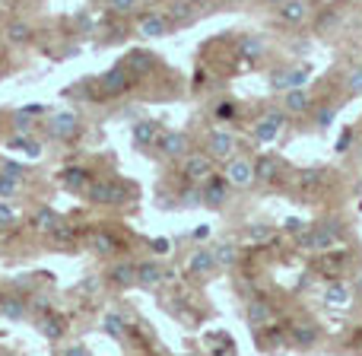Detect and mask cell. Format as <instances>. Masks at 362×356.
Returning <instances> with one entry per match:
<instances>
[{"instance_id": "cell-31", "label": "cell", "mask_w": 362, "mask_h": 356, "mask_svg": "<svg viewBox=\"0 0 362 356\" xmlns=\"http://www.w3.org/2000/svg\"><path fill=\"white\" fill-rule=\"evenodd\" d=\"M264 42L257 35H245L242 42H238V54H242V61H257V57L264 54Z\"/></svg>"}, {"instance_id": "cell-26", "label": "cell", "mask_w": 362, "mask_h": 356, "mask_svg": "<svg viewBox=\"0 0 362 356\" xmlns=\"http://www.w3.org/2000/svg\"><path fill=\"white\" fill-rule=\"evenodd\" d=\"M165 16H169L172 25H191L194 23V4H187V0H175Z\"/></svg>"}, {"instance_id": "cell-11", "label": "cell", "mask_w": 362, "mask_h": 356, "mask_svg": "<svg viewBox=\"0 0 362 356\" xmlns=\"http://www.w3.org/2000/svg\"><path fill=\"white\" fill-rule=\"evenodd\" d=\"M172 29V23H169V16L165 13H144V16L137 19V32H140V38H163L165 32Z\"/></svg>"}, {"instance_id": "cell-39", "label": "cell", "mask_w": 362, "mask_h": 356, "mask_svg": "<svg viewBox=\"0 0 362 356\" xmlns=\"http://www.w3.org/2000/svg\"><path fill=\"white\" fill-rule=\"evenodd\" d=\"M105 4H108V10L112 13H134L144 0H105Z\"/></svg>"}, {"instance_id": "cell-14", "label": "cell", "mask_w": 362, "mask_h": 356, "mask_svg": "<svg viewBox=\"0 0 362 356\" xmlns=\"http://www.w3.org/2000/svg\"><path fill=\"white\" fill-rule=\"evenodd\" d=\"M124 67L131 70V76H144V74H153L156 70V54L146 48L140 51H131V54L124 57Z\"/></svg>"}, {"instance_id": "cell-9", "label": "cell", "mask_w": 362, "mask_h": 356, "mask_svg": "<svg viewBox=\"0 0 362 356\" xmlns=\"http://www.w3.org/2000/svg\"><path fill=\"white\" fill-rule=\"evenodd\" d=\"M131 70L124 67V64H115L112 70H105L102 74V80H99V86H102V93L105 96H121V93H127L131 89Z\"/></svg>"}, {"instance_id": "cell-23", "label": "cell", "mask_w": 362, "mask_h": 356, "mask_svg": "<svg viewBox=\"0 0 362 356\" xmlns=\"http://www.w3.org/2000/svg\"><path fill=\"white\" fill-rule=\"evenodd\" d=\"M25 312H29V306H25L23 296H0V315L10 321H23Z\"/></svg>"}, {"instance_id": "cell-13", "label": "cell", "mask_w": 362, "mask_h": 356, "mask_svg": "<svg viewBox=\"0 0 362 356\" xmlns=\"http://www.w3.org/2000/svg\"><path fill=\"white\" fill-rule=\"evenodd\" d=\"M213 270H216V258H213L210 248H197L191 255V261H187V274L197 277V280H206Z\"/></svg>"}, {"instance_id": "cell-47", "label": "cell", "mask_w": 362, "mask_h": 356, "mask_svg": "<svg viewBox=\"0 0 362 356\" xmlns=\"http://www.w3.org/2000/svg\"><path fill=\"white\" fill-rule=\"evenodd\" d=\"M334 23H337V13H334V10H331V13H325V16L318 19V25H321V29H331Z\"/></svg>"}, {"instance_id": "cell-34", "label": "cell", "mask_w": 362, "mask_h": 356, "mask_svg": "<svg viewBox=\"0 0 362 356\" xmlns=\"http://www.w3.org/2000/svg\"><path fill=\"white\" fill-rule=\"evenodd\" d=\"M32 127H35V115H32L29 108L13 112V131L16 134H32Z\"/></svg>"}, {"instance_id": "cell-17", "label": "cell", "mask_w": 362, "mask_h": 356, "mask_svg": "<svg viewBox=\"0 0 362 356\" xmlns=\"http://www.w3.org/2000/svg\"><path fill=\"white\" fill-rule=\"evenodd\" d=\"M305 13H308L305 0H286V4L276 6V19L283 25H302L305 23Z\"/></svg>"}, {"instance_id": "cell-5", "label": "cell", "mask_w": 362, "mask_h": 356, "mask_svg": "<svg viewBox=\"0 0 362 356\" xmlns=\"http://www.w3.org/2000/svg\"><path fill=\"white\" fill-rule=\"evenodd\" d=\"M226 178H229L232 188H251L255 185V163L248 156L226 159Z\"/></svg>"}, {"instance_id": "cell-37", "label": "cell", "mask_w": 362, "mask_h": 356, "mask_svg": "<svg viewBox=\"0 0 362 356\" xmlns=\"http://www.w3.org/2000/svg\"><path fill=\"white\" fill-rule=\"evenodd\" d=\"M334 118H337V105H318V112H315V125H318L321 131L331 127Z\"/></svg>"}, {"instance_id": "cell-40", "label": "cell", "mask_w": 362, "mask_h": 356, "mask_svg": "<svg viewBox=\"0 0 362 356\" xmlns=\"http://www.w3.org/2000/svg\"><path fill=\"white\" fill-rule=\"evenodd\" d=\"M305 229H308V223H305V219H299V217L283 219V232H289V236H296V239H299Z\"/></svg>"}, {"instance_id": "cell-49", "label": "cell", "mask_w": 362, "mask_h": 356, "mask_svg": "<svg viewBox=\"0 0 362 356\" xmlns=\"http://www.w3.org/2000/svg\"><path fill=\"white\" fill-rule=\"evenodd\" d=\"M89 350H86V347H80V344H76V347H64V356H86Z\"/></svg>"}, {"instance_id": "cell-1", "label": "cell", "mask_w": 362, "mask_h": 356, "mask_svg": "<svg viewBox=\"0 0 362 356\" xmlns=\"http://www.w3.org/2000/svg\"><path fill=\"white\" fill-rule=\"evenodd\" d=\"M340 239V223H321V226H312V229H305L299 236V245L308 251H318V255H325L327 248H334Z\"/></svg>"}, {"instance_id": "cell-29", "label": "cell", "mask_w": 362, "mask_h": 356, "mask_svg": "<svg viewBox=\"0 0 362 356\" xmlns=\"http://www.w3.org/2000/svg\"><path fill=\"white\" fill-rule=\"evenodd\" d=\"M280 178V163L274 156H264L255 163V181H276Z\"/></svg>"}, {"instance_id": "cell-51", "label": "cell", "mask_w": 362, "mask_h": 356, "mask_svg": "<svg viewBox=\"0 0 362 356\" xmlns=\"http://www.w3.org/2000/svg\"><path fill=\"white\" fill-rule=\"evenodd\" d=\"M187 4H210V0H187Z\"/></svg>"}, {"instance_id": "cell-28", "label": "cell", "mask_w": 362, "mask_h": 356, "mask_svg": "<svg viewBox=\"0 0 362 356\" xmlns=\"http://www.w3.org/2000/svg\"><path fill=\"white\" fill-rule=\"evenodd\" d=\"M156 134H159L156 121H140V125H134V144L137 147H153L156 144Z\"/></svg>"}, {"instance_id": "cell-20", "label": "cell", "mask_w": 362, "mask_h": 356, "mask_svg": "<svg viewBox=\"0 0 362 356\" xmlns=\"http://www.w3.org/2000/svg\"><path fill=\"white\" fill-rule=\"evenodd\" d=\"M67 191H86L89 185V169H83V166H67V169H61V176H57Z\"/></svg>"}, {"instance_id": "cell-8", "label": "cell", "mask_w": 362, "mask_h": 356, "mask_svg": "<svg viewBox=\"0 0 362 356\" xmlns=\"http://www.w3.org/2000/svg\"><path fill=\"white\" fill-rule=\"evenodd\" d=\"M238 150V140L232 137L229 131H210V137H206V156L210 159H232Z\"/></svg>"}, {"instance_id": "cell-50", "label": "cell", "mask_w": 362, "mask_h": 356, "mask_svg": "<svg viewBox=\"0 0 362 356\" xmlns=\"http://www.w3.org/2000/svg\"><path fill=\"white\" fill-rule=\"evenodd\" d=\"M264 4H270V6H280V4H286V0H264Z\"/></svg>"}, {"instance_id": "cell-19", "label": "cell", "mask_w": 362, "mask_h": 356, "mask_svg": "<svg viewBox=\"0 0 362 356\" xmlns=\"http://www.w3.org/2000/svg\"><path fill=\"white\" fill-rule=\"evenodd\" d=\"M321 338V328L312 325V321H305V325H296L293 331H289V340H293V347H299V350H308V347H315Z\"/></svg>"}, {"instance_id": "cell-27", "label": "cell", "mask_w": 362, "mask_h": 356, "mask_svg": "<svg viewBox=\"0 0 362 356\" xmlns=\"http://www.w3.org/2000/svg\"><path fill=\"white\" fill-rule=\"evenodd\" d=\"M57 223H61V217H57V213L51 210V207H38L35 217H32V226H35L38 232H45V236H51Z\"/></svg>"}, {"instance_id": "cell-43", "label": "cell", "mask_w": 362, "mask_h": 356, "mask_svg": "<svg viewBox=\"0 0 362 356\" xmlns=\"http://www.w3.org/2000/svg\"><path fill=\"white\" fill-rule=\"evenodd\" d=\"M181 204H200V188H191V191H181Z\"/></svg>"}, {"instance_id": "cell-42", "label": "cell", "mask_w": 362, "mask_h": 356, "mask_svg": "<svg viewBox=\"0 0 362 356\" xmlns=\"http://www.w3.org/2000/svg\"><path fill=\"white\" fill-rule=\"evenodd\" d=\"M10 223H16V213H13V207L6 200H0V226H10Z\"/></svg>"}, {"instance_id": "cell-6", "label": "cell", "mask_w": 362, "mask_h": 356, "mask_svg": "<svg viewBox=\"0 0 362 356\" xmlns=\"http://www.w3.org/2000/svg\"><path fill=\"white\" fill-rule=\"evenodd\" d=\"M229 178L226 176H206L204 188H200V204L206 207H223L229 200Z\"/></svg>"}, {"instance_id": "cell-44", "label": "cell", "mask_w": 362, "mask_h": 356, "mask_svg": "<svg viewBox=\"0 0 362 356\" xmlns=\"http://www.w3.org/2000/svg\"><path fill=\"white\" fill-rule=\"evenodd\" d=\"M350 144H353V131L346 127V131L340 134V140H337V153H346V150H350Z\"/></svg>"}, {"instance_id": "cell-30", "label": "cell", "mask_w": 362, "mask_h": 356, "mask_svg": "<svg viewBox=\"0 0 362 356\" xmlns=\"http://www.w3.org/2000/svg\"><path fill=\"white\" fill-rule=\"evenodd\" d=\"M38 328H42V334L48 340H64V334H67V321L57 318V315H45Z\"/></svg>"}, {"instance_id": "cell-48", "label": "cell", "mask_w": 362, "mask_h": 356, "mask_svg": "<svg viewBox=\"0 0 362 356\" xmlns=\"http://www.w3.org/2000/svg\"><path fill=\"white\" fill-rule=\"evenodd\" d=\"M0 172H6V176H23V166L19 163H4L0 166Z\"/></svg>"}, {"instance_id": "cell-36", "label": "cell", "mask_w": 362, "mask_h": 356, "mask_svg": "<svg viewBox=\"0 0 362 356\" xmlns=\"http://www.w3.org/2000/svg\"><path fill=\"white\" fill-rule=\"evenodd\" d=\"M344 93L346 96H362V67H353L344 76Z\"/></svg>"}, {"instance_id": "cell-41", "label": "cell", "mask_w": 362, "mask_h": 356, "mask_svg": "<svg viewBox=\"0 0 362 356\" xmlns=\"http://www.w3.org/2000/svg\"><path fill=\"white\" fill-rule=\"evenodd\" d=\"M299 185H302V188H315V185H321V172H315V169L302 172V176H299Z\"/></svg>"}, {"instance_id": "cell-24", "label": "cell", "mask_w": 362, "mask_h": 356, "mask_svg": "<svg viewBox=\"0 0 362 356\" xmlns=\"http://www.w3.org/2000/svg\"><path fill=\"white\" fill-rule=\"evenodd\" d=\"M89 248H93L95 255H115V251H118V239H115L112 232L99 229L89 236Z\"/></svg>"}, {"instance_id": "cell-33", "label": "cell", "mask_w": 362, "mask_h": 356, "mask_svg": "<svg viewBox=\"0 0 362 356\" xmlns=\"http://www.w3.org/2000/svg\"><path fill=\"white\" fill-rule=\"evenodd\" d=\"M213 258H216V268H232L238 261V248L232 242H223L213 248Z\"/></svg>"}, {"instance_id": "cell-45", "label": "cell", "mask_w": 362, "mask_h": 356, "mask_svg": "<svg viewBox=\"0 0 362 356\" xmlns=\"http://www.w3.org/2000/svg\"><path fill=\"white\" fill-rule=\"evenodd\" d=\"M150 248H153V251H159V255H165V251H172V242H169V239H153Z\"/></svg>"}, {"instance_id": "cell-15", "label": "cell", "mask_w": 362, "mask_h": 356, "mask_svg": "<svg viewBox=\"0 0 362 356\" xmlns=\"http://www.w3.org/2000/svg\"><path fill=\"white\" fill-rule=\"evenodd\" d=\"M108 283H115V287H121V289L137 287V264L134 261L112 264V270H108Z\"/></svg>"}, {"instance_id": "cell-52", "label": "cell", "mask_w": 362, "mask_h": 356, "mask_svg": "<svg viewBox=\"0 0 362 356\" xmlns=\"http://www.w3.org/2000/svg\"><path fill=\"white\" fill-rule=\"evenodd\" d=\"M325 4H340V0H325Z\"/></svg>"}, {"instance_id": "cell-22", "label": "cell", "mask_w": 362, "mask_h": 356, "mask_svg": "<svg viewBox=\"0 0 362 356\" xmlns=\"http://www.w3.org/2000/svg\"><path fill=\"white\" fill-rule=\"evenodd\" d=\"M165 270L159 268V264H153V261H144V264H137V283L144 289H153V287H159V283L165 280Z\"/></svg>"}, {"instance_id": "cell-32", "label": "cell", "mask_w": 362, "mask_h": 356, "mask_svg": "<svg viewBox=\"0 0 362 356\" xmlns=\"http://www.w3.org/2000/svg\"><path fill=\"white\" fill-rule=\"evenodd\" d=\"M102 328H105V334H112V338H118V340L127 338V321L121 318L118 312H108L105 318H102Z\"/></svg>"}, {"instance_id": "cell-7", "label": "cell", "mask_w": 362, "mask_h": 356, "mask_svg": "<svg viewBox=\"0 0 362 356\" xmlns=\"http://www.w3.org/2000/svg\"><path fill=\"white\" fill-rule=\"evenodd\" d=\"M48 134L54 140H64V144H67V140H74L76 134H80V118H76L74 112H54L48 118Z\"/></svg>"}, {"instance_id": "cell-4", "label": "cell", "mask_w": 362, "mask_h": 356, "mask_svg": "<svg viewBox=\"0 0 362 356\" xmlns=\"http://www.w3.org/2000/svg\"><path fill=\"white\" fill-rule=\"evenodd\" d=\"M153 147H156L163 156H169V159H185L187 153H191V144H187V137L181 131H159Z\"/></svg>"}, {"instance_id": "cell-18", "label": "cell", "mask_w": 362, "mask_h": 356, "mask_svg": "<svg viewBox=\"0 0 362 356\" xmlns=\"http://www.w3.org/2000/svg\"><path fill=\"white\" fill-rule=\"evenodd\" d=\"M248 325L255 328V331H261L264 325H267L270 318H274V309H270L267 299H261V296H255V299H248Z\"/></svg>"}, {"instance_id": "cell-3", "label": "cell", "mask_w": 362, "mask_h": 356, "mask_svg": "<svg viewBox=\"0 0 362 356\" xmlns=\"http://www.w3.org/2000/svg\"><path fill=\"white\" fill-rule=\"evenodd\" d=\"M286 118H289V115L283 112V108H274V112L261 115V118H257V125H255V140H257V144H274V140L280 137V131L286 127Z\"/></svg>"}, {"instance_id": "cell-16", "label": "cell", "mask_w": 362, "mask_h": 356, "mask_svg": "<svg viewBox=\"0 0 362 356\" xmlns=\"http://www.w3.org/2000/svg\"><path fill=\"white\" fill-rule=\"evenodd\" d=\"M308 108H312V96H308L302 86L286 89V93H283V112L286 115H305Z\"/></svg>"}, {"instance_id": "cell-25", "label": "cell", "mask_w": 362, "mask_h": 356, "mask_svg": "<svg viewBox=\"0 0 362 356\" xmlns=\"http://www.w3.org/2000/svg\"><path fill=\"white\" fill-rule=\"evenodd\" d=\"M6 42L13 45H29L32 42V25L25 23V19H13V23H6Z\"/></svg>"}, {"instance_id": "cell-2", "label": "cell", "mask_w": 362, "mask_h": 356, "mask_svg": "<svg viewBox=\"0 0 362 356\" xmlns=\"http://www.w3.org/2000/svg\"><path fill=\"white\" fill-rule=\"evenodd\" d=\"M131 188L124 181H89L86 185V197L93 204H124Z\"/></svg>"}, {"instance_id": "cell-21", "label": "cell", "mask_w": 362, "mask_h": 356, "mask_svg": "<svg viewBox=\"0 0 362 356\" xmlns=\"http://www.w3.org/2000/svg\"><path fill=\"white\" fill-rule=\"evenodd\" d=\"M325 302L331 309H346L353 302V289L346 287L344 280H334V283H327V289H325Z\"/></svg>"}, {"instance_id": "cell-10", "label": "cell", "mask_w": 362, "mask_h": 356, "mask_svg": "<svg viewBox=\"0 0 362 356\" xmlns=\"http://www.w3.org/2000/svg\"><path fill=\"white\" fill-rule=\"evenodd\" d=\"M308 80V70L305 67H280L270 74V89L276 93H286V89H296Z\"/></svg>"}, {"instance_id": "cell-12", "label": "cell", "mask_w": 362, "mask_h": 356, "mask_svg": "<svg viewBox=\"0 0 362 356\" xmlns=\"http://www.w3.org/2000/svg\"><path fill=\"white\" fill-rule=\"evenodd\" d=\"M181 176H187L191 181H204L206 176H213V159L206 153H187L181 163Z\"/></svg>"}, {"instance_id": "cell-38", "label": "cell", "mask_w": 362, "mask_h": 356, "mask_svg": "<svg viewBox=\"0 0 362 356\" xmlns=\"http://www.w3.org/2000/svg\"><path fill=\"white\" fill-rule=\"evenodd\" d=\"M274 236V226H267V223H255L248 229V239L251 242H267V239Z\"/></svg>"}, {"instance_id": "cell-46", "label": "cell", "mask_w": 362, "mask_h": 356, "mask_svg": "<svg viewBox=\"0 0 362 356\" xmlns=\"http://www.w3.org/2000/svg\"><path fill=\"white\" fill-rule=\"evenodd\" d=\"M76 29H80L83 35H86V32H93V29H95V23H93L89 16H76Z\"/></svg>"}, {"instance_id": "cell-35", "label": "cell", "mask_w": 362, "mask_h": 356, "mask_svg": "<svg viewBox=\"0 0 362 356\" xmlns=\"http://www.w3.org/2000/svg\"><path fill=\"white\" fill-rule=\"evenodd\" d=\"M19 185H23V176H6V172H0V197L10 200L13 194L19 191Z\"/></svg>"}]
</instances>
